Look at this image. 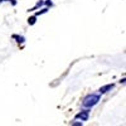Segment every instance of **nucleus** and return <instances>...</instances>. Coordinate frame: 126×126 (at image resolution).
Instances as JSON below:
<instances>
[{
    "label": "nucleus",
    "instance_id": "nucleus-3",
    "mask_svg": "<svg viewBox=\"0 0 126 126\" xmlns=\"http://www.w3.org/2000/svg\"><path fill=\"white\" fill-rule=\"evenodd\" d=\"M112 88H113V85H106V86H103V87L100 88V93H105V92H107V91H110Z\"/></svg>",
    "mask_w": 126,
    "mask_h": 126
},
{
    "label": "nucleus",
    "instance_id": "nucleus-1",
    "mask_svg": "<svg viewBox=\"0 0 126 126\" xmlns=\"http://www.w3.org/2000/svg\"><path fill=\"white\" fill-rule=\"evenodd\" d=\"M100 101L98 94H88V96L83 100V106L85 107H92Z\"/></svg>",
    "mask_w": 126,
    "mask_h": 126
},
{
    "label": "nucleus",
    "instance_id": "nucleus-4",
    "mask_svg": "<svg viewBox=\"0 0 126 126\" xmlns=\"http://www.w3.org/2000/svg\"><path fill=\"white\" fill-rule=\"evenodd\" d=\"M34 23H35V18L33 16V18L29 19V24H34Z\"/></svg>",
    "mask_w": 126,
    "mask_h": 126
},
{
    "label": "nucleus",
    "instance_id": "nucleus-2",
    "mask_svg": "<svg viewBox=\"0 0 126 126\" xmlns=\"http://www.w3.org/2000/svg\"><path fill=\"white\" fill-rule=\"evenodd\" d=\"M76 119H81L82 121H86L88 119V111H82L78 115H76Z\"/></svg>",
    "mask_w": 126,
    "mask_h": 126
}]
</instances>
